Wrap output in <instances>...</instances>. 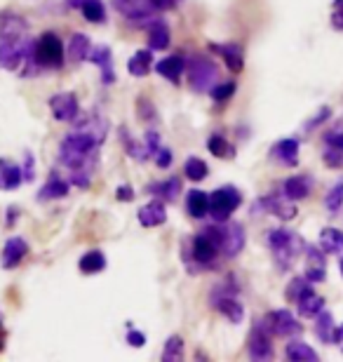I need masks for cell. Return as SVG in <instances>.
<instances>
[{"label": "cell", "mask_w": 343, "mask_h": 362, "mask_svg": "<svg viewBox=\"0 0 343 362\" xmlns=\"http://www.w3.org/2000/svg\"><path fill=\"white\" fill-rule=\"evenodd\" d=\"M113 10L122 14L127 21H153L156 17V5L153 0H111Z\"/></svg>", "instance_id": "obj_11"}, {"label": "cell", "mask_w": 343, "mask_h": 362, "mask_svg": "<svg viewBox=\"0 0 343 362\" xmlns=\"http://www.w3.org/2000/svg\"><path fill=\"white\" fill-rule=\"evenodd\" d=\"M330 115H332V108H330V106H322V108L318 111L315 118H313V120L308 122V125H306V129H315L318 125H322L325 120H330Z\"/></svg>", "instance_id": "obj_50"}, {"label": "cell", "mask_w": 343, "mask_h": 362, "mask_svg": "<svg viewBox=\"0 0 343 362\" xmlns=\"http://www.w3.org/2000/svg\"><path fill=\"white\" fill-rule=\"evenodd\" d=\"M26 255H28V243L24 240V238L14 235V238H10V240L5 243L3 255H0V264H3L5 271H12V269H17L21 262H24Z\"/></svg>", "instance_id": "obj_16"}, {"label": "cell", "mask_w": 343, "mask_h": 362, "mask_svg": "<svg viewBox=\"0 0 343 362\" xmlns=\"http://www.w3.org/2000/svg\"><path fill=\"white\" fill-rule=\"evenodd\" d=\"M211 306H214L219 313H221L226 320L233 325H240L245 320V306L238 301V294H219L214 292L211 296Z\"/></svg>", "instance_id": "obj_15"}, {"label": "cell", "mask_w": 343, "mask_h": 362, "mask_svg": "<svg viewBox=\"0 0 343 362\" xmlns=\"http://www.w3.org/2000/svg\"><path fill=\"white\" fill-rule=\"evenodd\" d=\"M221 226V255L226 259H236L240 252L245 250V243H247V235H245V228L240 226L238 221H219Z\"/></svg>", "instance_id": "obj_10"}, {"label": "cell", "mask_w": 343, "mask_h": 362, "mask_svg": "<svg viewBox=\"0 0 343 362\" xmlns=\"http://www.w3.org/2000/svg\"><path fill=\"white\" fill-rule=\"evenodd\" d=\"M332 28L334 31H343V0H334L332 3Z\"/></svg>", "instance_id": "obj_46"}, {"label": "cell", "mask_w": 343, "mask_h": 362, "mask_svg": "<svg viewBox=\"0 0 343 362\" xmlns=\"http://www.w3.org/2000/svg\"><path fill=\"white\" fill-rule=\"evenodd\" d=\"M243 205V193L236 186H221L209 195V214L214 221H228L233 212Z\"/></svg>", "instance_id": "obj_7"}, {"label": "cell", "mask_w": 343, "mask_h": 362, "mask_svg": "<svg viewBox=\"0 0 343 362\" xmlns=\"http://www.w3.org/2000/svg\"><path fill=\"white\" fill-rule=\"evenodd\" d=\"M325 207H327V212H330V214H337L339 209L343 207V179H339L337 184L332 186V191L327 193Z\"/></svg>", "instance_id": "obj_42"}, {"label": "cell", "mask_w": 343, "mask_h": 362, "mask_svg": "<svg viewBox=\"0 0 343 362\" xmlns=\"http://www.w3.org/2000/svg\"><path fill=\"white\" fill-rule=\"evenodd\" d=\"M90 49H92V40L85 33H73L66 45V59L71 64H83L90 57Z\"/></svg>", "instance_id": "obj_22"}, {"label": "cell", "mask_w": 343, "mask_h": 362, "mask_svg": "<svg viewBox=\"0 0 343 362\" xmlns=\"http://www.w3.org/2000/svg\"><path fill=\"white\" fill-rule=\"evenodd\" d=\"M120 139H122V146H125V151H127V156H132L134 160H139V163L149 160V151H146L144 141H141V144L134 141L132 136L127 134V129H125V127L120 129Z\"/></svg>", "instance_id": "obj_38"}, {"label": "cell", "mask_w": 343, "mask_h": 362, "mask_svg": "<svg viewBox=\"0 0 343 362\" xmlns=\"http://www.w3.org/2000/svg\"><path fill=\"white\" fill-rule=\"evenodd\" d=\"M177 3H179V0H177Z\"/></svg>", "instance_id": "obj_59"}, {"label": "cell", "mask_w": 343, "mask_h": 362, "mask_svg": "<svg viewBox=\"0 0 343 362\" xmlns=\"http://www.w3.org/2000/svg\"><path fill=\"white\" fill-rule=\"evenodd\" d=\"M273 341H271V334L261 327V322H257L250 332V339H247V356L250 360H257V362H266V360H273Z\"/></svg>", "instance_id": "obj_13"}, {"label": "cell", "mask_w": 343, "mask_h": 362, "mask_svg": "<svg viewBox=\"0 0 343 362\" xmlns=\"http://www.w3.org/2000/svg\"><path fill=\"white\" fill-rule=\"evenodd\" d=\"M186 209H188V214H191L193 219H205V216L209 214V195L205 191H200V188L188 191Z\"/></svg>", "instance_id": "obj_28"}, {"label": "cell", "mask_w": 343, "mask_h": 362, "mask_svg": "<svg viewBox=\"0 0 343 362\" xmlns=\"http://www.w3.org/2000/svg\"><path fill=\"white\" fill-rule=\"evenodd\" d=\"M325 146H334L343 151V129H330V132H325Z\"/></svg>", "instance_id": "obj_49"}, {"label": "cell", "mask_w": 343, "mask_h": 362, "mask_svg": "<svg viewBox=\"0 0 343 362\" xmlns=\"http://www.w3.org/2000/svg\"><path fill=\"white\" fill-rule=\"evenodd\" d=\"M5 351V334H3V329H0V353Z\"/></svg>", "instance_id": "obj_57"}, {"label": "cell", "mask_w": 343, "mask_h": 362, "mask_svg": "<svg viewBox=\"0 0 343 362\" xmlns=\"http://www.w3.org/2000/svg\"><path fill=\"white\" fill-rule=\"evenodd\" d=\"M87 62H92L94 66H99L101 71V83L104 85H113L115 83V71H113V52L108 45H99L90 49V57Z\"/></svg>", "instance_id": "obj_17"}, {"label": "cell", "mask_w": 343, "mask_h": 362, "mask_svg": "<svg viewBox=\"0 0 343 362\" xmlns=\"http://www.w3.org/2000/svg\"><path fill=\"white\" fill-rule=\"evenodd\" d=\"M153 160H156V165H158L160 170H167V168H172L174 156H172V151H170V148H163V146H160V148H158V153L153 156Z\"/></svg>", "instance_id": "obj_47"}, {"label": "cell", "mask_w": 343, "mask_h": 362, "mask_svg": "<svg viewBox=\"0 0 343 362\" xmlns=\"http://www.w3.org/2000/svg\"><path fill=\"white\" fill-rule=\"evenodd\" d=\"M308 289H313V282L306 278V275H301V278H294V280L289 282V287H287V292H284V296H287V301L296 303L306 292H308Z\"/></svg>", "instance_id": "obj_41"}, {"label": "cell", "mask_w": 343, "mask_h": 362, "mask_svg": "<svg viewBox=\"0 0 343 362\" xmlns=\"http://www.w3.org/2000/svg\"><path fill=\"white\" fill-rule=\"evenodd\" d=\"M156 71L163 78H167V81L179 83V78L184 76V71H186V62H184V57H179V54L165 57V59H160L156 64Z\"/></svg>", "instance_id": "obj_27"}, {"label": "cell", "mask_w": 343, "mask_h": 362, "mask_svg": "<svg viewBox=\"0 0 343 362\" xmlns=\"http://www.w3.org/2000/svg\"><path fill=\"white\" fill-rule=\"evenodd\" d=\"M149 193L153 195H158L160 200H167V202H174L179 198V193H181V181L177 177H170V179H165V181H158V184H151L149 188H146Z\"/></svg>", "instance_id": "obj_31"}, {"label": "cell", "mask_w": 343, "mask_h": 362, "mask_svg": "<svg viewBox=\"0 0 343 362\" xmlns=\"http://www.w3.org/2000/svg\"><path fill=\"white\" fill-rule=\"evenodd\" d=\"M144 146H146V151H149V158H153V156L158 153V148H160V134L156 132V129L146 132V136H144Z\"/></svg>", "instance_id": "obj_48"}, {"label": "cell", "mask_w": 343, "mask_h": 362, "mask_svg": "<svg viewBox=\"0 0 343 362\" xmlns=\"http://www.w3.org/2000/svg\"><path fill=\"white\" fill-rule=\"evenodd\" d=\"M310 188H313V181L308 177H303V175H294V177H289V179H284V184H282V193L287 195L289 200H303V198H308L310 195Z\"/></svg>", "instance_id": "obj_25"}, {"label": "cell", "mask_w": 343, "mask_h": 362, "mask_svg": "<svg viewBox=\"0 0 343 362\" xmlns=\"http://www.w3.org/2000/svg\"><path fill=\"white\" fill-rule=\"evenodd\" d=\"M21 181L26 179H24V170L17 163L0 160V191H14V188L21 186Z\"/></svg>", "instance_id": "obj_23"}, {"label": "cell", "mask_w": 343, "mask_h": 362, "mask_svg": "<svg viewBox=\"0 0 343 362\" xmlns=\"http://www.w3.org/2000/svg\"><path fill=\"white\" fill-rule=\"evenodd\" d=\"M136 111H139V118H141L144 122L158 120V118H156V106H153L146 97H139V101H136Z\"/></svg>", "instance_id": "obj_45"}, {"label": "cell", "mask_w": 343, "mask_h": 362, "mask_svg": "<svg viewBox=\"0 0 343 362\" xmlns=\"http://www.w3.org/2000/svg\"><path fill=\"white\" fill-rule=\"evenodd\" d=\"M207 148H209V153L214 158H226V160H231V158L236 156V148L226 141L223 134H211L207 139Z\"/></svg>", "instance_id": "obj_36"}, {"label": "cell", "mask_w": 343, "mask_h": 362, "mask_svg": "<svg viewBox=\"0 0 343 362\" xmlns=\"http://www.w3.org/2000/svg\"><path fill=\"white\" fill-rule=\"evenodd\" d=\"M341 349H343V346H341Z\"/></svg>", "instance_id": "obj_60"}, {"label": "cell", "mask_w": 343, "mask_h": 362, "mask_svg": "<svg viewBox=\"0 0 343 362\" xmlns=\"http://www.w3.org/2000/svg\"><path fill=\"white\" fill-rule=\"evenodd\" d=\"M322 160H325L327 168H343V151L334 148V146H325Z\"/></svg>", "instance_id": "obj_44"}, {"label": "cell", "mask_w": 343, "mask_h": 362, "mask_svg": "<svg viewBox=\"0 0 343 362\" xmlns=\"http://www.w3.org/2000/svg\"><path fill=\"white\" fill-rule=\"evenodd\" d=\"M170 40H172L170 26H167L163 19H153L149 26V47L153 52H160V49L170 47Z\"/></svg>", "instance_id": "obj_24"}, {"label": "cell", "mask_w": 343, "mask_h": 362, "mask_svg": "<svg viewBox=\"0 0 343 362\" xmlns=\"http://www.w3.org/2000/svg\"><path fill=\"white\" fill-rule=\"evenodd\" d=\"M315 334L320 341L325 344H332V337H334V329H337V322H334V315L330 313V310H322L318 317H315Z\"/></svg>", "instance_id": "obj_35"}, {"label": "cell", "mask_w": 343, "mask_h": 362, "mask_svg": "<svg viewBox=\"0 0 343 362\" xmlns=\"http://www.w3.org/2000/svg\"><path fill=\"white\" fill-rule=\"evenodd\" d=\"M24 179H26V181H31V179H33V156H31V153H26V156H24Z\"/></svg>", "instance_id": "obj_53"}, {"label": "cell", "mask_w": 343, "mask_h": 362, "mask_svg": "<svg viewBox=\"0 0 343 362\" xmlns=\"http://www.w3.org/2000/svg\"><path fill=\"white\" fill-rule=\"evenodd\" d=\"M186 69H188V85L198 94L209 92L219 81V66L202 54H193L186 62Z\"/></svg>", "instance_id": "obj_5"}, {"label": "cell", "mask_w": 343, "mask_h": 362, "mask_svg": "<svg viewBox=\"0 0 343 362\" xmlns=\"http://www.w3.org/2000/svg\"><path fill=\"white\" fill-rule=\"evenodd\" d=\"M184 175L191 181H202L209 175V168L205 160H200V158H188L184 163Z\"/></svg>", "instance_id": "obj_40"}, {"label": "cell", "mask_w": 343, "mask_h": 362, "mask_svg": "<svg viewBox=\"0 0 343 362\" xmlns=\"http://www.w3.org/2000/svg\"><path fill=\"white\" fill-rule=\"evenodd\" d=\"M153 69V49L146 47V49H136V52L129 57L127 62V71L132 74L134 78H144L149 76Z\"/></svg>", "instance_id": "obj_30"}, {"label": "cell", "mask_w": 343, "mask_h": 362, "mask_svg": "<svg viewBox=\"0 0 343 362\" xmlns=\"http://www.w3.org/2000/svg\"><path fill=\"white\" fill-rule=\"evenodd\" d=\"M284 356H287V360L291 362H318V353L310 349L306 341H298V339H294V341L287 344V349H284Z\"/></svg>", "instance_id": "obj_33"}, {"label": "cell", "mask_w": 343, "mask_h": 362, "mask_svg": "<svg viewBox=\"0 0 343 362\" xmlns=\"http://www.w3.org/2000/svg\"><path fill=\"white\" fill-rule=\"evenodd\" d=\"M33 52V40L21 35V38H3L0 40V69L17 71Z\"/></svg>", "instance_id": "obj_6"}, {"label": "cell", "mask_w": 343, "mask_h": 362, "mask_svg": "<svg viewBox=\"0 0 343 362\" xmlns=\"http://www.w3.org/2000/svg\"><path fill=\"white\" fill-rule=\"evenodd\" d=\"M296 308H298V315L301 317H318L325 310V299L315 292V289H308V292L296 301Z\"/></svg>", "instance_id": "obj_29"}, {"label": "cell", "mask_w": 343, "mask_h": 362, "mask_svg": "<svg viewBox=\"0 0 343 362\" xmlns=\"http://www.w3.org/2000/svg\"><path fill=\"white\" fill-rule=\"evenodd\" d=\"M31 59L42 69H62L64 59H66V47H64L59 35L45 31L38 40H33Z\"/></svg>", "instance_id": "obj_4"}, {"label": "cell", "mask_w": 343, "mask_h": 362, "mask_svg": "<svg viewBox=\"0 0 343 362\" xmlns=\"http://www.w3.org/2000/svg\"><path fill=\"white\" fill-rule=\"evenodd\" d=\"M69 188H71V181H64L59 175H52L47 179V184L40 188L38 193V200L40 202H50V200H62L69 195Z\"/></svg>", "instance_id": "obj_26"}, {"label": "cell", "mask_w": 343, "mask_h": 362, "mask_svg": "<svg viewBox=\"0 0 343 362\" xmlns=\"http://www.w3.org/2000/svg\"><path fill=\"white\" fill-rule=\"evenodd\" d=\"M163 360L165 362H179L184 360V339L179 334H172L163 346Z\"/></svg>", "instance_id": "obj_37"}, {"label": "cell", "mask_w": 343, "mask_h": 362, "mask_svg": "<svg viewBox=\"0 0 343 362\" xmlns=\"http://www.w3.org/2000/svg\"><path fill=\"white\" fill-rule=\"evenodd\" d=\"M339 269H341V275H343V259H341V266H339Z\"/></svg>", "instance_id": "obj_58"}, {"label": "cell", "mask_w": 343, "mask_h": 362, "mask_svg": "<svg viewBox=\"0 0 343 362\" xmlns=\"http://www.w3.org/2000/svg\"><path fill=\"white\" fill-rule=\"evenodd\" d=\"M320 247L325 250V255H341L343 252V230L327 226L320 230Z\"/></svg>", "instance_id": "obj_32"}, {"label": "cell", "mask_w": 343, "mask_h": 362, "mask_svg": "<svg viewBox=\"0 0 343 362\" xmlns=\"http://www.w3.org/2000/svg\"><path fill=\"white\" fill-rule=\"evenodd\" d=\"M153 5H156V10H174L177 7V0H153Z\"/></svg>", "instance_id": "obj_54"}, {"label": "cell", "mask_w": 343, "mask_h": 362, "mask_svg": "<svg viewBox=\"0 0 343 362\" xmlns=\"http://www.w3.org/2000/svg\"><path fill=\"white\" fill-rule=\"evenodd\" d=\"M139 223L144 228H153V226H163L167 221V207H165V200H151L149 205H144L139 209L136 214Z\"/></svg>", "instance_id": "obj_20"}, {"label": "cell", "mask_w": 343, "mask_h": 362, "mask_svg": "<svg viewBox=\"0 0 343 362\" xmlns=\"http://www.w3.org/2000/svg\"><path fill=\"white\" fill-rule=\"evenodd\" d=\"M254 209L257 212H268L277 216L280 221H291L296 216V207H294V200H289L284 193H271V195H264L254 202Z\"/></svg>", "instance_id": "obj_9"}, {"label": "cell", "mask_w": 343, "mask_h": 362, "mask_svg": "<svg viewBox=\"0 0 343 362\" xmlns=\"http://www.w3.org/2000/svg\"><path fill=\"white\" fill-rule=\"evenodd\" d=\"M211 49L221 57L223 64L228 66L231 74H240L245 69V54H243V47L231 42V45H211Z\"/></svg>", "instance_id": "obj_21"}, {"label": "cell", "mask_w": 343, "mask_h": 362, "mask_svg": "<svg viewBox=\"0 0 343 362\" xmlns=\"http://www.w3.org/2000/svg\"><path fill=\"white\" fill-rule=\"evenodd\" d=\"M80 12H83V17L90 21V24H101V21H106V7L101 0H87Z\"/></svg>", "instance_id": "obj_39"}, {"label": "cell", "mask_w": 343, "mask_h": 362, "mask_svg": "<svg viewBox=\"0 0 343 362\" xmlns=\"http://www.w3.org/2000/svg\"><path fill=\"white\" fill-rule=\"evenodd\" d=\"M271 158L284 168H296L298 165V139H280L273 144Z\"/></svg>", "instance_id": "obj_19"}, {"label": "cell", "mask_w": 343, "mask_h": 362, "mask_svg": "<svg viewBox=\"0 0 343 362\" xmlns=\"http://www.w3.org/2000/svg\"><path fill=\"white\" fill-rule=\"evenodd\" d=\"M219 257H221V226L216 221L211 226H205L191 240L188 264L200 266V269H211Z\"/></svg>", "instance_id": "obj_3"}, {"label": "cell", "mask_w": 343, "mask_h": 362, "mask_svg": "<svg viewBox=\"0 0 343 362\" xmlns=\"http://www.w3.org/2000/svg\"><path fill=\"white\" fill-rule=\"evenodd\" d=\"M69 7H73V10H83V5L87 3V0H64Z\"/></svg>", "instance_id": "obj_56"}, {"label": "cell", "mask_w": 343, "mask_h": 362, "mask_svg": "<svg viewBox=\"0 0 343 362\" xmlns=\"http://www.w3.org/2000/svg\"><path fill=\"white\" fill-rule=\"evenodd\" d=\"M28 33V21L12 10L0 12V40L3 38H21Z\"/></svg>", "instance_id": "obj_18"}, {"label": "cell", "mask_w": 343, "mask_h": 362, "mask_svg": "<svg viewBox=\"0 0 343 362\" xmlns=\"http://www.w3.org/2000/svg\"><path fill=\"white\" fill-rule=\"evenodd\" d=\"M236 90H238V85L233 83V81H228V83H216L214 88L209 90V97L216 101V104H223V101H228L233 94H236Z\"/></svg>", "instance_id": "obj_43"}, {"label": "cell", "mask_w": 343, "mask_h": 362, "mask_svg": "<svg viewBox=\"0 0 343 362\" xmlns=\"http://www.w3.org/2000/svg\"><path fill=\"white\" fill-rule=\"evenodd\" d=\"M261 327H264L271 337H282V339H289V337H298L303 332L301 322L296 320L294 313L287 308H280V310H271L261 317Z\"/></svg>", "instance_id": "obj_8"}, {"label": "cell", "mask_w": 343, "mask_h": 362, "mask_svg": "<svg viewBox=\"0 0 343 362\" xmlns=\"http://www.w3.org/2000/svg\"><path fill=\"white\" fill-rule=\"evenodd\" d=\"M306 278L313 285L322 282L327 278V255L320 245H306Z\"/></svg>", "instance_id": "obj_14"}, {"label": "cell", "mask_w": 343, "mask_h": 362, "mask_svg": "<svg viewBox=\"0 0 343 362\" xmlns=\"http://www.w3.org/2000/svg\"><path fill=\"white\" fill-rule=\"evenodd\" d=\"M106 257H104V252H99V250H92V252H87V255L80 257V262H78V269L80 273H85V275H97L106 269Z\"/></svg>", "instance_id": "obj_34"}, {"label": "cell", "mask_w": 343, "mask_h": 362, "mask_svg": "<svg viewBox=\"0 0 343 362\" xmlns=\"http://www.w3.org/2000/svg\"><path fill=\"white\" fill-rule=\"evenodd\" d=\"M266 243H268V250H271V255L280 271H289L298 259V255L306 250V243L301 240V235L289 228L271 230L266 238Z\"/></svg>", "instance_id": "obj_2"}, {"label": "cell", "mask_w": 343, "mask_h": 362, "mask_svg": "<svg viewBox=\"0 0 343 362\" xmlns=\"http://www.w3.org/2000/svg\"><path fill=\"white\" fill-rule=\"evenodd\" d=\"M99 146L101 144L94 136L80 132V129H71L59 146V163L69 170L94 172L99 163Z\"/></svg>", "instance_id": "obj_1"}, {"label": "cell", "mask_w": 343, "mask_h": 362, "mask_svg": "<svg viewBox=\"0 0 343 362\" xmlns=\"http://www.w3.org/2000/svg\"><path fill=\"white\" fill-rule=\"evenodd\" d=\"M47 106H50V113H52V118L59 120V122H76V118L80 115L78 97L73 92L52 94V97L47 99Z\"/></svg>", "instance_id": "obj_12"}, {"label": "cell", "mask_w": 343, "mask_h": 362, "mask_svg": "<svg viewBox=\"0 0 343 362\" xmlns=\"http://www.w3.org/2000/svg\"><path fill=\"white\" fill-rule=\"evenodd\" d=\"M127 344L132 346V349H141V346L146 344L144 332H139V329H129V332H127Z\"/></svg>", "instance_id": "obj_51"}, {"label": "cell", "mask_w": 343, "mask_h": 362, "mask_svg": "<svg viewBox=\"0 0 343 362\" xmlns=\"http://www.w3.org/2000/svg\"><path fill=\"white\" fill-rule=\"evenodd\" d=\"M332 344H337V346H343V325H339V327H337V329H334Z\"/></svg>", "instance_id": "obj_55"}, {"label": "cell", "mask_w": 343, "mask_h": 362, "mask_svg": "<svg viewBox=\"0 0 343 362\" xmlns=\"http://www.w3.org/2000/svg\"><path fill=\"white\" fill-rule=\"evenodd\" d=\"M115 198H118L120 202H132V200H134L132 186H120V188H118V193H115Z\"/></svg>", "instance_id": "obj_52"}]
</instances>
